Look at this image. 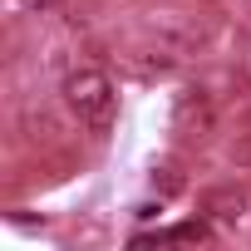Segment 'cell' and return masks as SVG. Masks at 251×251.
I'll return each mask as SVG.
<instances>
[{
  "instance_id": "1",
  "label": "cell",
  "mask_w": 251,
  "mask_h": 251,
  "mask_svg": "<svg viewBox=\"0 0 251 251\" xmlns=\"http://www.w3.org/2000/svg\"><path fill=\"white\" fill-rule=\"evenodd\" d=\"M64 103H69V113L84 123V128L108 133L113 128V113H118V89H113V79L103 69L79 64V69L64 74Z\"/></svg>"
},
{
  "instance_id": "3",
  "label": "cell",
  "mask_w": 251,
  "mask_h": 251,
  "mask_svg": "<svg viewBox=\"0 0 251 251\" xmlns=\"http://www.w3.org/2000/svg\"><path fill=\"white\" fill-rule=\"evenodd\" d=\"M15 5H20V10H30V15H45V10H54V5H59V0H15Z\"/></svg>"
},
{
  "instance_id": "2",
  "label": "cell",
  "mask_w": 251,
  "mask_h": 251,
  "mask_svg": "<svg viewBox=\"0 0 251 251\" xmlns=\"http://www.w3.org/2000/svg\"><path fill=\"white\" fill-rule=\"evenodd\" d=\"M202 212H207V222L241 226L246 212H251V197H246V187H236V182H217V187L202 192Z\"/></svg>"
}]
</instances>
